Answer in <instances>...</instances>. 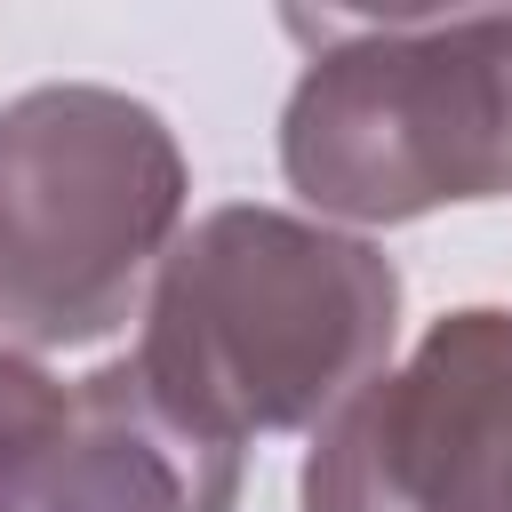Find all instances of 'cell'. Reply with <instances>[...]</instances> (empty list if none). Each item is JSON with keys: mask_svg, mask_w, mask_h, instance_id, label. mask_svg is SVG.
I'll return each instance as SVG.
<instances>
[{"mask_svg": "<svg viewBox=\"0 0 512 512\" xmlns=\"http://www.w3.org/2000/svg\"><path fill=\"white\" fill-rule=\"evenodd\" d=\"M64 408H72V384H56L32 352L0 344V512L40 504L48 456L64 440Z\"/></svg>", "mask_w": 512, "mask_h": 512, "instance_id": "cell-6", "label": "cell"}, {"mask_svg": "<svg viewBox=\"0 0 512 512\" xmlns=\"http://www.w3.org/2000/svg\"><path fill=\"white\" fill-rule=\"evenodd\" d=\"M128 368L192 432H320L400 344V272L376 240L288 208H208L152 272Z\"/></svg>", "mask_w": 512, "mask_h": 512, "instance_id": "cell-1", "label": "cell"}, {"mask_svg": "<svg viewBox=\"0 0 512 512\" xmlns=\"http://www.w3.org/2000/svg\"><path fill=\"white\" fill-rule=\"evenodd\" d=\"M176 128L96 80L0 104V344L72 352L144 312L184 232Z\"/></svg>", "mask_w": 512, "mask_h": 512, "instance_id": "cell-3", "label": "cell"}, {"mask_svg": "<svg viewBox=\"0 0 512 512\" xmlns=\"http://www.w3.org/2000/svg\"><path fill=\"white\" fill-rule=\"evenodd\" d=\"M232 496L240 448L192 432L128 360H112L72 384L64 440L32 512H232Z\"/></svg>", "mask_w": 512, "mask_h": 512, "instance_id": "cell-5", "label": "cell"}, {"mask_svg": "<svg viewBox=\"0 0 512 512\" xmlns=\"http://www.w3.org/2000/svg\"><path fill=\"white\" fill-rule=\"evenodd\" d=\"M280 168L320 224L512 200V16H288Z\"/></svg>", "mask_w": 512, "mask_h": 512, "instance_id": "cell-2", "label": "cell"}, {"mask_svg": "<svg viewBox=\"0 0 512 512\" xmlns=\"http://www.w3.org/2000/svg\"><path fill=\"white\" fill-rule=\"evenodd\" d=\"M304 512H512V312H440L304 456Z\"/></svg>", "mask_w": 512, "mask_h": 512, "instance_id": "cell-4", "label": "cell"}]
</instances>
